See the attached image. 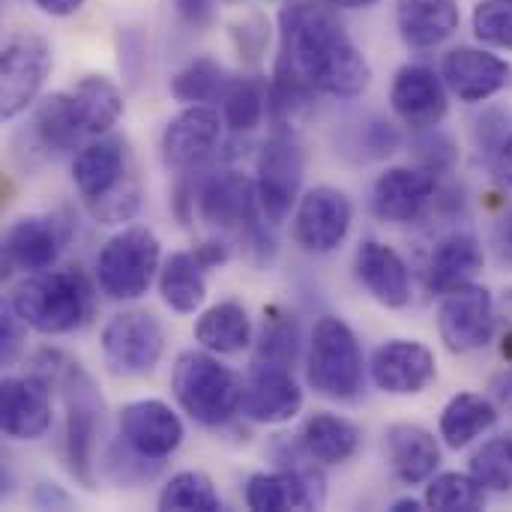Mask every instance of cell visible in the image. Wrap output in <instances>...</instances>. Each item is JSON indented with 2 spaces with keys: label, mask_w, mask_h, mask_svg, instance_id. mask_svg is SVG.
Returning <instances> with one entry per match:
<instances>
[{
  "label": "cell",
  "mask_w": 512,
  "mask_h": 512,
  "mask_svg": "<svg viewBox=\"0 0 512 512\" xmlns=\"http://www.w3.org/2000/svg\"><path fill=\"white\" fill-rule=\"evenodd\" d=\"M279 63L291 66L315 93L354 99L372 84V66L348 36L333 6L297 3L282 12Z\"/></svg>",
  "instance_id": "1"
},
{
  "label": "cell",
  "mask_w": 512,
  "mask_h": 512,
  "mask_svg": "<svg viewBox=\"0 0 512 512\" xmlns=\"http://www.w3.org/2000/svg\"><path fill=\"white\" fill-rule=\"evenodd\" d=\"M30 372H39L63 396L66 423H63V459L69 474L84 486H96V444L102 432L105 402L96 381L84 366L60 351H39L30 360Z\"/></svg>",
  "instance_id": "2"
},
{
  "label": "cell",
  "mask_w": 512,
  "mask_h": 512,
  "mask_svg": "<svg viewBox=\"0 0 512 512\" xmlns=\"http://www.w3.org/2000/svg\"><path fill=\"white\" fill-rule=\"evenodd\" d=\"M72 180L99 225H123L141 207V183L129 141L120 135H96L78 147L72 159Z\"/></svg>",
  "instance_id": "3"
},
{
  "label": "cell",
  "mask_w": 512,
  "mask_h": 512,
  "mask_svg": "<svg viewBox=\"0 0 512 512\" xmlns=\"http://www.w3.org/2000/svg\"><path fill=\"white\" fill-rule=\"evenodd\" d=\"M171 393L180 411L198 426L216 429L240 414L243 381L234 369L219 363V354L210 351H183L171 369Z\"/></svg>",
  "instance_id": "4"
},
{
  "label": "cell",
  "mask_w": 512,
  "mask_h": 512,
  "mask_svg": "<svg viewBox=\"0 0 512 512\" xmlns=\"http://www.w3.org/2000/svg\"><path fill=\"white\" fill-rule=\"evenodd\" d=\"M9 309L42 336H66L81 327L90 315V288L75 270H42L27 273L12 297Z\"/></svg>",
  "instance_id": "5"
},
{
  "label": "cell",
  "mask_w": 512,
  "mask_h": 512,
  "mask_svg": "<svg viewBox=\"0 0 512 512\" xmlns=\"http://www.w3.org/2000/svg\"><path fill=\"white\" fill-rule=\"evenodd\" d=\"M366 363L357 333L336 315H321L306 348V384L333 402H351L363 393Z\"/></svg>",
  "instance_id": "6"
},
{
  "label": "cell",
  "mask_w": 512,
  "mask_h": 512,
  "mask_svg": "<svg viewBox=\"0 0 512 512\" xmlns=\"http://www.w3.org/2000/svg\"><path fill=\"white\" fill-rule=\"evenodd\" d=\"M162 267V243L144 225L120 228L96 255V285L108 300L132 303L141 300L150 285L159 279Z\"/></svg>",
  "instance_id": "7"
},
{
  "label": "cell",
  "mask_w": 512,
  "mask_h": 512,
  "mask_svg": "<svg viewBox=\"0 0 512 512\" xmlns=\"http://www.w3.org/2000/svg\"><path fill=\"white\" fill-rule=\"evenodd\" d=\"M303 174H306L303 147L288 129H276L264 141L255 168V186H258V204L264 222L282 225L294 216V207L303 195Z\"/></svg>",
  "instance_id": "8"
},
{
  "label": "cell",
  "mask_w": 512,
  "mask_h": 512,
  "mask_svg": "<svg viewBox=\"0 0 512 512\" xmlns=\"http://www.w3.org/2000/svg\"><path fill=\"white\" fill-rule=\"evenodd\" d=\"M54 66L51 42L33 30H12L0 48V117L24 114Z\"/></svg>",
  "instance_id": "9"
},
{
  "label": "cell",
  "mask_w": 512,
  "mask_h": 512,
  "mask_svg": "<svg viewBox=\"0 0 512 512\" xmlns=\"http://www.w3.org/2000/svg\"><path fill=\"white\" fill-rule=\"evenodd\" d=\"M102 357L114 375L138 378L159 366L165 354V330L153 312L126 309L102 327Z\"/></svg>",
  "instance_id": "10"
},
{
  "label": "cell",
  "mask_w": 512,
  "mask_h": 512,
  "mask_svg": "<svg viewBox=\"0 0 512 512\" xmlns=\"http://www.w3.org/2000/svg\"><path fill=\"white\" fill-rule=\"evenodd\" d=\"M294 240L309 255H330L336 252L354 222L351 198L336 186H312L300 195L294 207Z\"/></svg>",
  "instance_id": "11"
},
{
  "label": "cell",
  "mask_w": 512,
  "mask_h": 512,
  "mask_svg": "<svg viewBox=\"0 0 512 512\" xmlns=\"http://www.w3.org/2000/svg\"><path fill=\"white\" fill-rule=\"evenodd\" d=\"M438 333L450 354H471V351L486 348L495 333L492 291L468 282L441 294Z\"/></svg>",
  "instance_id": "12"
},
{
  "label": "cell",
  "mask_w": 512,
  "mask_h": 512,
  "mask_svg": "<svg viewBox=\"0 0 512 512\" xmlns=\"http://www.w3.org/2000/svg\"><path fill=\"white\" fill-rule=\"evenodd\" d=\"M225 120L213 105H186L162 129V162L171 171H195L216 156Z\"/></svg>",
  "instance_id": "13"
},
{
  "label": "cell",
  "mask_w": 512,
  "mask_h": 512,
  "mask_svg": "<svg viewBox=\"0 0 512 512\" xmlns=\"http://www.w3.org/2000/svg\"><path fill=\"white\" fill-rule=\"evenodd\" d=\"M198 216L219 231H255L261 216L258 186L240 171H219L195 192Z\"/></svg>",
  "instance_id": "14"
},
{
  "label": "cell",
  "mask_w": 512,
  "mask_h": 512,
  "mask_svg": "<svg viewBox=\"0 0 512 512\" xmlns=\"http://www.w3.org/2000/svg\"><path fill=\"white\" fill-rule=\"evenodd\" d=\"M183 438L180 414L162 399H135L120 408V441L150 462L174 456Z\"/></svg>",
  "instance_id": "15"
},
{
  "label": "cell",
  "mask_w": 512,
  "mask_h": 512,
  "mask_svg": "<svg viewBox=\"0 0 512 512\" xmlns=\"http://www.w3.org/2000/svg\"><path fill=\"white\" fill-rule=\"evenodd\" d=\"M372 384L387 396H420L438 378L435 354L417 339H390L369 360Z\"/></svg>",
  "instance_id": "16"
},
{
  "label": "cell",
  "mask_w": 512,
  "mask_h": 512,
  "mask_svg": "<svg viewBox=\"0 0 512 512\" xmlns=\"http://www.w3.org/2000/svg\"><path fill=\"white\" fill-rule=\"evenodd\" d=\"M303 408V390L288 366L255 360L249 375L243 378V402L240 414L261 426L291 423Z\"/></svg>",
  "instance_id": "17"
},
{
  "label": "cell",
  "mask_w": 512,
  "mask_h": 512,
  "mask_svg": "<svg viewBox=\"0 0 512 512\" xmlns=\"http://www.w3.org/2000/svg\"><path fill=\"white\" fill-rule=\"evenodd\" d=\"M54 384L39 372L6 375L0 384V429L15 441H36L51 429Z\"/></svg>",
  "instance_id": "18"
},
{
  "label": "cell",
  "mask_w": 512,
  "mask_h": 512,
  "mask_svg": "<svg viewBox=\"0 0 512 512\" xmlns=\"http://www.w3.org/2000/svg\"><path fill=\"white\" fill-rule=\"evenodd\" d=\"M390 105L408 129L429 132L447 117V81L432 66L408 63L393 75Z\"/></svg>",
  "instance_id": "19"
},
{
  "label": "cell",
  "mask_w": 512,
  "mask_h": 512,
  "mask_svg": "<svg viewBox=\"0 0 512 512\" xmlns=\"http://www.w3.org/2000/svg\"><path fill=\"white\" fill-rule=\"evenodd\" d=\"M438 195V177L432 168L396 165L387 168L372 186V210L384 222H417Z\"/></svg>",
  "instance_id": "20"
},
{
  "label": "cell",
  "mask_w": 512,
  "mask_h": 512,
  "mask_svg": "<svg viewBox=\"0 0 512 512\" xmlns=\"http://www.w3.org/2000/svg\"><path fill=\"white\" fill-rule=\"evenodd\" d=\"M441 75L462 102H486L512 84V66L486 48H453L444 54Z\"/></svg>",
  "instance_id": "21"
},
{
  "label": "cell",
  "mask_w": 512,
  "mask_h": 512,
  "mask_svg": "<svg viewBox=\"0 0 512 512\" xmlns=\"http://www.w3.org/2000/svg\"><path fill=\"white\" fill-rule=\"evenodd\" d=\"M66 234L51 216H21L3 234V267L27 273L51 270L63 252Z\"/></svg>",
  "instance_id": "22"
},
{
  "label": "cell",
  "mask_w": 512,
  "mask_h": 512,
  "mask_svg": "<svg viewBox=\"0 0 512 512\" xmlns=\"http://www.w3.org/2000/svg\"><path fill=\"white\" fill-rule=\"evenodd\" d=\"M354 273L381 306L405 309L411 303V270L393 246L381 240H363L354 255Z\"/></svg>",
  "instance_id": "23"
},
{
  "label": "cell",
  "mask_w": 512,
  "mask_h": 512,
  "mask_svg": "<svg viewBox=\"0 0 512 512\" xmlns=\"http://www.w3.org/2000/svg\"><path fill=\"white\" fill-rule=\"evenodd\" d=\"M384 459L402 486H423L441 465L438 438L417 423H393L384 432Z\"/></svg>",
  "instance_id": "24"
},
{
  "label": "cell",
  "mask_w": 512,
  "mask_h": 512,
  "mask_svg": "<svg viewBox=\"0 0 512 512\" xmlns=\"http://www.w3.org/2000/svg\"><path fill=\"white\" fill-rule=\"evenodd\" d=\"M486 255L474 234L453 231L441 237L426 261V288L432 294H447L459 285L474 282V276L483 270Z\"/></svg>",
  "instance_id": "25"
},
{
  "label": "cell",
  "mask_w": 512,
  "mask_h": 512,
  "mask_svg": "<svg viewBox=\"0 0 512 512\" xmlns=\"http://www.w3.org/2000/svg\"><path fill=\"white\" fill-rule=\"evenodd\" d=\"M396 27L405 45L438 48L459 30V0H396Z\"/></svg>",
  "instance_id": "26"
},
{
  "label": "cell",
  "mask_w": 512,
  "mask_h": 512,
  "mask_svg": "<svg viewBox=\"0 0 512 512\" xmlns=\"http://www.w3.org/2000/svg\"><path fill=\"white\" fill-rule=\"evenodd\" d=\"M192 336L204 351L219 354V357H231V354H240L252 345L255 327H252V318H249L243 303L222 300V303H216L198 315Z\"/></svg>",
  "instance_id": "27"
},
{
  "label": "cell",
  "mask_w": 512,
  "mask_h": 512,
  "mask_svg": "<svg viewBox=\"0 0 512 512\" xmlns=\"http://www.w3.org/2000/svg\"><path fill=\"white\" fill-rule=\"evenodd\" d=\"M204 264L195 252H171L159 267V297L177 315H195L207 300Z\"/></svg>",
  "instance_id": "28"
},
{
  "label": "cell",
  "mask_w": 512,
  "mask_h": 512,
  "mask_svg": "<svg viewBox=\"0 0 512 512\" xmlns=\"http://www.w3.org/2000/svg\"><path fill=\"white\" fill-rule=\"evenodd\" d=\"M69 99L87 138L108 135L123 117V93L114 81L102 75L81 78L75 87H69Z\"/></svg>",
  "instance_id": "29"
},
{
  "label": "cell",
  "mask_w": 512,
  "mask_h": 512,
  "mask_svg": "<svg viewBox=\"0 0 512 512\" xmlns=\"http://www.w3.org/2000/svg\"><path fill=\"white\" fill-rule=\"evenodd\" d=\"M300 444L318 465L333 468V465H345L360 450V429L339 414L321 411L303 423Z\"/></svg>",
  "instance_id": "30"
},
{
  "label": "cell",
  "mask_w": 512,
  "mask_h": 512,
  "mask_svg": "<svg viewBox=\"0 0 512 512\" xmlns=\"http://www.w3.org/2000/svg\"><path fill=\"white\" fill-rule=\"evenodd\" d=\"M498 411L501 408L495 405V399H486L480 393H459L441 411L438 432L450 450H465L498 423Z\"/></svg>",
  "instance_id": "31"
},
{
  "label": "cell",
  "mask_w": 512,
  "mask_h": 512,
  "mask_svg": "<svg viewBox=\"0 0 512 512\" xmlns=\"http://www.w3.org/2000/svg\"><path fill=\"white\" fill-rule=\"evenodd\" d=\"M33 135H36L39 147L45 153H54V156L75 150L81 144V138H87L78 117H75L69 90L51 93L42 99V105L33 114Z\"/></svg>",
  "instance_id": "32"
},
{
  "label": "cell",
  "mask_w": 512,
  "mask_h": 512,
  "mask_svg": "<svg viewBox=\"0 0 512 512\" xmlns=\"http://www.w3.org/2000/svg\"><path fill=\"white\" fill-rule=\"evenodd\" d=\"M270 117V81L261 75L234 78L222 96V120L231 132H255Z\"/></svg>",
  "instance_id": "33"
},
{
  "label": "cell",
  "mask_w": 512,
  "mask_h": 512,
  "mask_svg": "<svg viewBox=\"0 0 512 512\" xmlns=\"http://www.w3.org/2000/svg\"><path fill=\"white\" fill-rule=\"evenodd\" d=\"M231 81L234 78L219 60L195 57L171 78V96L183 105H213V102H222Z\"/></svg>",
  "instance_id": "34"
},
{
  "label": "cell",
  "mask_w": 512,
  "mask_h": 512,
  "mask_svg": "<svg viewBox=\"0 0 512 512\" xmlns=\"http://www.w3.org/2000/svg\"><path fill=\"white\" fill-rule=\"evenodd\" d=\"M297 357H300L297 315L282 309V306H267L264 309V324L258 330V354H255V360L291 369L297 363Z\"/></svg>",
  "instance_id": "35"
},
{
  "label": "cell",
  "mask_w": 512,
  "mask_h": 512,
  "mask_svg": "<svg viewBox=\"0 0 512 512\" xmlns=\"http://www.w3.org/2000/svg\"><path fill=\"white\" fill-rule=\"evenodd\" d=\"M156 507L162 512H219L222 498L204 471H180L162 486Z\"/></svg>",
  "instance_id": "36"
},
{
  "label": "cell",
  "mask_w": 512,
  "mask_h": 512,
  "mask_svg": "<svg viewBox=\"0 0 512 512\" xmlns=\"http://www.w3.org/2000/svg\"><path fill=\"white\" fill-rule=\"evenodd\" d=\"M426 507L438 512H474L486 507V489L474 474L447 471L426 483Z\"/></svg>",
  "instance_id": "37"
},
{
  "label": "cell",
  "mask_w": 512,
  "mask_h": 512,
  "mask_svg": "<svg viewBox=\"0 0 512 512\" xmlns=\"http://www.w3.org/2000/svg\"><path fill=\"white\" fill-rule=\"evenodd\" d=\"M471 474L480 480L486 492H498V495L512 492V435L489 438L471 456Z\"/></svg>",
  "instance_id": "38"
},
{
  "label": "cell",
  "mask_w": 512,
  "mask_h": 512,
  "mask_svg": "<svg viewBox=\"0 0 512 512\" xmlns=\"http://www.w3.org/2000/svg\"><path fill=\"white\" fill-rule=\"evenodd\" d=\"M474 36L489 48L512 51V0H483L474 9Z\"/></svg>",
  "instance_id": "39"
},
{
  "label": "cell",
  "mask_w": 512,
  "mask_h": 512,
  "mask_svg": "<svg viewBox=\"0 0 512 512\" xmlns=\"http://www.w3.org/2000/svg\"><path fill=\"white\" fill-rule=\"evenodd\" d=\"M234 42L240 57L246 54L249 60H255L264 45H267V24L261 21V15H246L237 27H234Z\"/></svg>",
  "instance_id": "40"
},
{
  "label": "cell",
  "mask_w": 512,
  "mask_h": 512,
  "mask_svg": "<svg viewBox=\"0 0 512 512\" xmlns=\"http://www.w3.org/2000/svg\"><path fill=\"white\" fill-rule=\"evenodd\" d=\"M24 321L6 306L3 309V321H0V354H3V366H12L15 357L21 354V345H24Z\"/></svg>",
  "instance_id": "41"
},
{
  "label": "cell",
  "mask_w": 512,
  "mask_h": 512,
  "mask_svg": "<svg viewBox=\"0 0 512 512\" xmlns=\"http://www.w3.org/2000/svg\"><path fill=\"white\" fill-rule=\"evenodd\" d=\"M174 6H177V15H180L189 27L207 30V27L216 21V6H219V0H174Z\"/></svg>",
  "instance_id": "42"
},
{
  "label": "cell",
  "mask_w": 512,
  "mask_h": 512,
  "mask_svg": "<svg viewBox=\"0 0 512 512\" xmlns=\"http://www.w3.org/2000/svg\"><path fill=\"white\" fill-rule=\"evenodd\" d=\"M33 504L39 507V510H54V507H60V510H66L72 501H69V495L66 492H60L57 486H51V483H39L36 486V492H33Z\"/></svg>",
  "instance_id": "43"
},
{
  "label": "cell",
  "mask_w": 512,
  "mask_h": 512,
  "mask_svg": "<svg viewBox=\"0 0 512 512\" xmlns=\"http://www.w3.org/2000/svg\"><path fill=\"white\" fill-rule=\"evenodd\" d=\"M492 399L501 411H507L512 417V363L510 369H504L495 381H492Z\"/></svg>",
  "instance_id": "44"
},
{
  "label": "cell",
  "mask_w": 512,
  "mask_h": 512,
  "mask_svg": "<svg viewBox=\"0 0 512 512\" xmlns=\"http://www.w3.org/2000/svg\"><path fill=\"white\" fill-rule=\"evenodd\" d=\"M33 3L39 6V12H45L51 18H69L84 6V0H33Z\"/></svg>",
  "instance_id": "45"
},
{
  "label": "cell",
  "mask_w": 512,
  "mask_h": 512,
  "mask_svg": "<svg viewBox=\"0 0 512 512\" xmlns=\"http://www.w3.org/2000/svg\"><path fill=\"white\" fill-rule=\"evenodd\" d=\"M495 174L501 177V183H507L512 189V135L501 144V150L495 156Z\"/></svg>",
  "instance_id": "46"
},
{
  "label": "cell",
  "mask_w": 512,
  "mask_h": 512,
  "mask_svg": "<svg viewBox=\"0 0 512 512\" xmlns=\"http://www.w3.org/2000/svg\"><path fill=\"white\" fill-rule=\"evenodd\" d=\"M195 255H198V261L210 270V267H216V264H222V261L228 258V249H225L222 243H204V246L195 249Z\"/></svg>",
  "instance_id": "47"
},
{
  "label": "cell",
  "mask_w": 512,
  "mask_h": 512,
  "mask_svg": "<svg viewBox=\"0 0 512 512\" xmlns=\"http://www.w3.org/2000/svg\"><path fill=\"white\" fill-rule=\"evenodd\" d=\"M498 246H501V255L512 261V210L504 216V222L498 228Z\"/></svg>",
  "instance_id": "48"
},
{
  "label": "cell",
  "mask_w": 512,
  "mask_h": 512,
  "mask_svg": "<svg viewBox=\"0 0 512 512\" xmlns=\"http://www.w3.org/2000/svg\"><path fill=\"white\" fill-rule=\"evenodd\" d=\"M330 3L333 9H366V6H375L378 0H324Z\"/></svg>",
  "instance_id": "49"
},
{
  "label": "cell",
  "mask_w": 512,
  "mask_h": 512,
  "mask_svg": "<svg viewBox=\"0 0 512 512\" xmlns=\"http://www.w3.org/2000/svg\"><path fill=\"white\" fill-rule=\"evenodd\" d=\"M426 507V501H417V498H402L393 504V512H420Z\"/></svg>",
  "instance_id": "50"
},
{
  "label": "cell",
  "mask_w": 512,
  "mask_h": 512,
  "mask_svg": "<svg viewBox=\"0 0 512 512\" xmlns=\"http://www.w3.org/2000/svg\"><path fill=\"white\" fill-rule=\"evenodd\" d=\"M501 354H504V360L512 363V330L504 336V345H501Z\"/></svg>",
  "instance_id": "51"
}]
</instances>
